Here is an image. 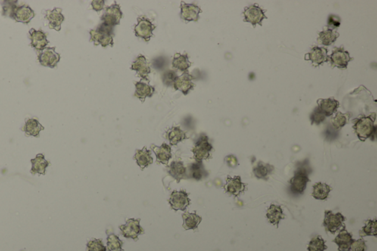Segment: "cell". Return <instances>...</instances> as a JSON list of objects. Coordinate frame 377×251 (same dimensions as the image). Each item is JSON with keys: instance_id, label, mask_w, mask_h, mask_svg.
<instances>
[{"instance_id": "cell-1", "label": "cell", "mask_w": 377, "mask_h": 251, "mask_svg": "<svg viewBox=\"0 0 377 251\" xmlns=\"http://www.w3.org/2000/svg\"><path fill=\"white\" fill-rule=\"evenodd\" d=\"M2 14L10 17L18 23L28 24L35 17V12L32 8L23 2L19 1H4L1 2Z\"/></svg>"}, {"instance_id": "cell-2", "label": "cell", "mask_w": 377, "mask_h": 251, "mask_svg": "<svg viewBox=\"0 0 377 251\" xmlns=\"http://www.w3.org/2000/svg\"><path fill=\"white\" fill-rule=\"evenodd\" d=\"M375 118L376 114H373L372 115L361 117L356 120L353 127L360 140L365 141L375 133Z\"/></svg>"}, {"instance_id": "cell-3", "label": "cell", "mask_w": 377, "mask_h": 251, "mask_svg": "<svg viewBox=\"0 0 377 251\" xmlns=\"http://www.w3.org/2000/svg\"><path fill=\"white\" fill-rule=\"evenodd\" d=\"M113 27L102 23L96 30L90 31L91 41H92L95 45H100L103 47L108 45L112 46L113 45Z\"/></svg>"}, {"instance_id": "cell-4", "label": "cell", "mask_w": 377, "mask_h": 251, "mask_svg": "<svg viewBox=\"0 0 377 251\" xmlns=\"http://www.w3.org/2000/svg\"><path fill=\"white\" fill-rule=\"evenodd\" d=\"M309 181L307 167L305 166L298 167L295 173L294 176L290 180V190L295 195H301L304 192Z\"/></svg>"}, {"instance_id": "cell-5", "label": "cell", "mask_w": 377, "mask_h": 251, "mask_svg": "<svg viewBox=\"0 0 377 251\" xmlns=\"http://www.w3.org/2000/svg\"><path fill=\"white\" fill-rule=\"evenodd\" d=\"M212 149L213 148H212V145L209 143L208 136L202 134L197 139V142H196L191 151L194 154V158L196 161H202L203 160L207 159L209 158Z\"/></svg>"}, {"instance_id": "cell-6", "label": "cell", "mask_w": 377, "mask_h": 251, "mask_svg": "<svg viewBox=\"0 0 377 251\" xmlns=\"http://www.w3.org/2000/svg\"><path fill=\"white\" fill-rule=\"evenodd\" d=\"M344 216L341 213H333L331 211H325L323 226L326 231L335 233L342 227H345Z\"/></svg>"}, {"instance_id": "cell-7", "label": "cell", "mask_w": 377, "mask_h": 251, "mask_svg": "<svg viewBox=\"0 0 377 251\" xmlns=\"http://www.w3.org/2000/svg\"><path fill=\"white\" fill-rule=\"evenodd\" d=\"M121 233L127 239L136 241L139 235L144 233V230L140 226V219H128L125 225L119 226Z\"/></svg>"}, {"instance_id": "cell-8", "label": "cell", "mask_w": 377, "mask_h": 251, "mask_svg": "<svg viewBox=\"0 0 377 251\" xmlns=\"http://www.w3.org/2000/svg\"><path fill=\"white\" fill-rule=\"evenodd\" d=\"M37 55L40 64L50 68H54L60 59V55L55 52V48H46L37 51Z\"/></svg>"}, {"instance_id": "cell-9", "label": "cell", "mask_w": 377, "mask_h": 251, "mask_svg": "<svg viewBox=\"0 0 377 251\" xmlns=\"http://www.w3.org/2000/svg\"><path fill=\"white\" fill-rule=\"evenodd\" d=\"M191 202V200L188 198V194L186 191H173L171 194L169 202L171 208L175 211L181 210L184 211Z\"/></svg>"}, {"instance_id": "cell-10", "label": "cell", "mask_w": 377, "mask_h": 251, "mask_svg": "<svg viewBox=\"0 0 377 251\" xmlns=\"http://www.w3.org/2000/svg\"><path fill=\"white\" fill-rule=\"evenodd\" d=\"M122 17V13L121 11L120 6L117 4H113L111 6L106 8L101 20L104 24L113 27L116 25L119 24Z\"/></svg>"}, {"instance_id": "cell-11", "label": "cell", "mask_w": 377, "mask_h": 251, "mask_svg": "<svg viewBox=\"0 0 377 251\" xmlns=\"http://www.w3.org/2000/svg\"><path fill=\"white\" fill-rule=\"evenodd\" d=\"M243 14L244 15V21L251 23L253 27L256 24L262 25V20L266 18L263 10L261 9L257 4L245 8Z\"/></svg>"}, {"instance_id": "cell-12", "label": "cell", "mask_w": 377, "mask_h": 251, "mask_svg": "<svg viewBox=\"0 0 377 251\" xmlns=\"http://www.w3.org/2000/svg\"><path fill=\"white\" fill-rule=\"evenodd\" d=\"M331 66L332 67H338L340 69L347 68L348 64L349 61H351L349 53L345 51L343 48H337L333 50L332 54L330 56Z\"/></svg>"}, {"instance_id": "cell-13", "label": "cell", "mask_w": 377, "mask_h": 251, "mask_svg": "<svg viewBox=\"0 0 377 251\" xmlns=\"http://www.w3.org/2000/svg\"><path fill=\"white\" fill-rule=\"evenodd\" d=\"M29 37L30 39V46L36 50V51H41L47 48L49 44V41L47 39V33H44L41 30H35L32 28L29 31Z\"/></svg>"}, {"instance_id": "cell-14", "label": "cell", "mask_w": 377, "mask_h": 251, "mask_svg": "<svg viewBox=\"0 0 377 251\" xmlns=\"http://www.w3.org/2000/svg\"><path fill=\"white\" fill-rule=\"evenodd\" d=\"M155 28L156 27L147 19L141 17L138 19V24L135 26V35L146 41H149L153 36V31Z\"/></svg>"}, {"instance_id": "cell-15", "label": "cell", "mask_w": 377, "mask_h": 251, "mask_svg": "<svg viewBox=\"0 0 377 251\" xmlns=\"http://www.w3.org/2000/svg\"><path fill=\"white\" fill-rule=\"evenodd\" d=\"M61 12L62 10L57 8L44 11L45 19L49 22L48 26L50 29H54L56 31H60L61 29V24L64 21V17Z\"/></svg>"}, {"instance_id": "cell-16", "label": "cell", "mask_w": 377, "mask_h": 251, "mask_svg": "<svg viewBox=\"0 0 377 251\" xmlns=\"http://www.w3.org/2000/svg\"><path fill=\"white\" fill-rule=\"evenodd\" d=\"M245 183H242L240 176L234 177H228L225 185V192L234 196L238 197L245 189Z\"/></svg>"}, {"instance_id": "cell-17", "label": "cell", "mask_w": 377, "mask_h": 251, "mask_svg": "<svg viewBox=\"0 0 377 251\" xmlns=\"http://www.w3.org/2000/svg\"><path fill=\"white\" fill-rule=\"evenodd\" d=\"M181 19L187 22H197L199 14L202 12L200 8L194 4H187L182 2L181 5Z\"/></svg>"}, {"instance_id": "cell-18", "label": "cell", "mask_w": 377, "mask_h": 251, "mask_svg": "<svg viewBox=\"0 0 377 251\" xmlns=\"http://www.w3.org/2000/svg\"><path fill=\"white\" fill-rule=\"evenodd\" d=\"M193 78L194 77L188 73H184L182 75L177 77L173 84L174 88L175 90L182 92L184 95H187L194 88V84L191 82Z\"/></svg>"}, {"instance_id": "cell-19", "label": "cell", "mask_w": 377, "mask_h": 251, "mask_svg": "<svg viewBox=\"0 0 377 251\" xmlns=\"http://www.w3.org/2000/svg\"><path fill=\"white\" fill-rule=\"evenodd\" d=\"M327 52H328L326 49L315 47L309 53L306 54L305 59L312 61V64L315 66L320 65L328 61V57L327 55Z\"/></svg>"}, {"instance_id": "cell-20", "label": "cell", "mask_w": 377, "mask_h": 251, "mask_svg": "<svg viewBox=\"0 0 377 251\" xmlns=\"http://www.w3.org/2000/svg\"><path fill=\"white\" fill-rule=\"evenodd\" d=\"M131 70H135L137 75L139 77L147 80V76L151 72L148 63L147 62V60L143 55H139L136 60L133 63Z\"/></svg>"}, {"instance_id": "cell-21", "label": "cell", "mask_w": 377, "mask_h": 251, "mask_svg": "<svg viewBox=\"0 0 377 251\" xmlns=\"http://www.w3.org/2000/svg\"><path fill=\"white\" fill-rule=\"evenodd\" d=\"M22 130L26 133L27 136H34V137H38L40 132L44 130V126H41V123L38 121V120L35 118L27 119L25 120V126L22 127Z\"/></svg>"}, {"instance_id": "cell-22", "label": "cell", "mask_w": 377, "mask_h": 251, "mask_svg": "<svg viewBox=\"0 0 377 251\" xmlns=\"http://www.w3.org/2000/svg\"><path fill=\"white\" fill-rule=\"evenodd\" d=\"M354 239L352 238L351 234L346 229L340 230L337 237L334 239V243L338 245L339 251H349L350 245Z\"/></svg>"}, {"instance_id": "cell-23", "label": "cell", "mask_w": 377, "mask_h": 251, "mask_svg": "<svg viewBox=\"0 0 377 251\" xmlns=\"http://www.w3.org/2000/svg\"><path fill=\"white\" fill-rule=\"evenodd\" d=\"M318 108L322 111L325 117L332 115L339 107L338 101L336 100L334 98L318 100Z\"/></svg>"}, {"instance_id": "cell-24", "label": "cell", "mask_w": 377, "mask_h": 251, "mask_svg": "<svg viewBox=\"0 0 377 251\" xmlns=\"http://www.w3.org/2000/svg\"><path fill=\"white\" fill-rule=\"evenodd\" d=\"M152 150L156 155V159L159 163L166 164L172 157L171 154V148L167 144L163 143L162 146H155L152 145Z\"/></svg>"}, {"instance_id": "cell-25", "label": "cell", "mask_w": 377, "mask_h": 251, "mask_svg": "<svg viewBox=\"0 0 377 251\" xmlns=\"http://www.w3.org/2000/svg\"><path fill=\"white\" fill-rule=\"evenodd\" d=\"M32 168L31 174L45 175L46 169L50 165V161H47L43 154H38L33 159L31 160Z\"/></svg>"}, {"instance_id": "cell-26", "label": "cell", "mask_w": 377, "mask_h": 251, "mask_svg": "<svg viewBox=\"0 0 377 251\" xmlns=\"http://www.w3.org/2000/svg\"><path fill=\"white\" fill-rule=\"evenodd\" d=\"M169 174L177 180L180 182L181 179L186 178L187 177V168L184 167V163L181 161H173L171 163L168 170Z\"/></svg>"}, {"instance_id": "cell-27", "label": "cell", "mask_w": 377, "mask_h": 251, "mask_svg": "<svg viewBox=\"0 0 377 251\" xmlns=\"http://www.w3.org/2000/svg\"><path fill=\"white\" fill-rule=\"evenodd\" d=\"M182 217L184 220L183 227L185 230H195L202 221V217L197 215L196 212L184 213L182 214Z\"/></svg>"}, {"instance_id": "cell-28", "label": "cell", "mask_w": 377, "mask_h": 251, "mask_svg": "<svg viewBox=\"0 0 377 251\" xmlns=\"http://www.w3.org/2000/svg\"><path fill=\"white\" fill-rule=\"evenodd\" d=\"M134 159L136 161L137 164L141 167V169L145 168L153 162V157L151 156V151L146 148L136 151L134 155Z\"/></svg>"}, {"instance_id": "cell-29", "label": "cell", "mask_w": 377, "mask_h": 251, "mask_svg": "<svg viewBox=\"0 0 377 251\" xmlns=\"http://www.w3.org/2000/svg\"><path fill=\"white\" fill-rule=\"evenodd\" d=\"M267 218L269 223L273 226H278L279 222L284 218V213L282 208L280 205H271L267 211Z\"/></svg>"}, {"instance_id": "cell-30", "label": "cell", "mask_w": 377, "mask_h": 251, "mask_svg": "<svg viewBox=\"0 0 377 251\" xmlns=\"http://www.w3.org/2000/svg\"><path fill=\"white\" fill-rule=\"evenodd\" d=\"M188 177H191L194 180H201L207 176V172L205 170L202 161H196L188 167Z\"/></svg>"}, {"instance_id": "cell-31", "label": "cell", "mask_w": 377, "mask_h": 251, "mask_svg": "<svg viewBox=\"0 0 377 251\" xmlns=\"http://www.w3.org/2000/svg\"><path fill=\"white\" fill-rule=\"evenodd\" d=\"M274 167L269 164H265L263 162L258 163L257 165L253 168V172L254 176L258 179L268 180L269 176L273 172Z\"/></svg>"}, {"instance_id": "cell-32", "label": "cell", "mask_w": 377, "mask_h": 251, "mask_svg": "<svg viewBox=\"0 0 377 251\" xmlns=\"http://www.w3.org/2000/svg\"><path fill=\"white\" fill-rule=\"evenodd\" d=\"M331 191V188L328 184L319 182L314 185L312 195L315 199L325 201L328 198V194Z\"/></svg>"}, {"instance_id": "cell-33", "label": "cell", "mask_w": 377, "mask_h": 251, "mask_svg": "<svg viewBox=\"0 0 377 251\" xmlns=\"http://www.w3.org/2000/svg\"><path fill=\"white\" fill-rule=\"evenodd\" d=\"M135 92L134 96L136 97L138 99L144 100L147 97H151L154 93V88L153 86H149L143 82H135Z\"/></svg>"}, {"instance_id": "cell-34", "label": "cell", "mask_w": 377, "mask_h": 251, "mask_svg": "<svg viewBox=\"0 0 377 251\" xmlns=\"http://www.w3.org/2000/svg\"><path fill=\"white\" fill-rule=\"evenodd\" d=\"M166 138L171 145H177L180 142L185 139L187 136L185 132L181 130L179 127H174L166 132Z\"/></svg>"}, {"instance_id": "cell-35", "label": "cell", "mask_w": 377, "mask_h": 251, "mask_svg": "<svg viewBox=\"0 0 377 251\" xmlns=\"http://www.w3.org/2000/svg\"><path fill=\"white\" fill-rule=\"evenodd\" d=\"M338 37V33L334 32L329 29H326V30L319 33L318 41L321 45L328 46V45H332Z\"/></svg>"}, {"instance_id": "cell-36", "label": "cell", "mask_w": 377, "mask_h": 251, "mask_svg": "<svg viewBox=\"0 0 377 251\" xmlns=\"http://www.w3.org/2000/svg\"><path fill=\"white\" fill-rule=\"evenodd\" d=\"M191 66V63L188 61L187 55H181L179 53L175 54L172 61V67L173 68L178 69L180 71L184 72Z\"/></svg>"}, {"instance_id": "cell-37", "label": "cell", "mask_w": 377, "mask_h": 251, "mask_svg": "<svg viewBox=\"0 0 377 251\" xmlns=\"http://www.w3.org/2000/svg\"><path fill=\"white\" fill-rule=\"evenodd\" d=\"M108 249L109 251H123L122 245L123 242L120 240L119 236L113 233H110L107 237Z\"/></svg>"}, {"instance_id": "cell-38", "label": "cell", "mask_w": 377, "mask_h": 251, "mask_svg": "<svg viewBox=\"0 0 377 251\" xmlns=\"http://www.w3.org/2000/svg\"><path fill=\"white\" fill-rule=\"evenodd\" d=\"M361 236H377V220H369L365 223V226L359 231Z\"/></svg>"}, {"instance_id": "cell-39", "label": "cell", "mask_w": 377, "mask_h": 251, "mask_svg": "<svg viewBox=\"0 0 377 251\" xmlns=\"http://www.w3.org/2000/svg\"><path fill=\"white\" fill-rule=\"evenodd\" d=\"M325 241L321 236H316L312 238L308 245L309 251H325L327 246L325 245Z\"/></svg>"}, {"instance_id": "cell-40", "label": "cell", "mask_w": 377, "mask_h": 251, "mask_svg": "<svg viewBox=\"0 0 377 251\" xmlns=\"http://www.w3.org/2000/svg\"><path fill=\"white\" fill-rule=\"evenodd\" d=\"M349 121V117L347 114H342L338 112L335 117L332 119V125L335 129H340L343 127Z\"/></svg>"}, {"instance_id": "cell-41", "label": "cell", "mask_w": 377, "mask_h": 251, "mask_svg": "<svg viewBox=\"0 0 377 251\" xmlns=\"http://www.w3.org/2000/svg\"><path fill=\"white\" fill-rule=\"evenodd\" d=\"M87 251H107L102 239H94L87 243Z\"/></svg>"}, {"instance_id": "cell-42", "label": "cell", "mask_w": 377, "mask_h": 251, "mask_svg": "<svg viewBox=\"0 0 377 251\" xmlns=\"http://www.w3.org/2000/svg\"><path fill=\"white\" fill-rule=\"evenodd\" d=\"M178 77V76L177 75V73L175 72L172 71V70H168L166 73H163V83L168 86L173 85Z\"/></svg>"}, {"instance_id": "cell-43", "label": "cell", "mask_w": 377, "mask_h": 251, "mask_svg": "<svg viewBox=\"0 0 377 251\" xmlns=\"http://www.w3.org/2000/svg\"><path fill=\"white\" fill-rule=\"evenodd\" d=\"M325 116L323 114L322 111L319 109V108H316L315 111L312 113L311 115V121H312V124L319 125L320 123H322L325 120Z\"/></svg>"}, {"instance_id": "cell-44", "label": "cell", "mask_w": 377, "mask_h": 251, "mask_svg": "<svg viewBox=\"0 0 377 251\" xmlns=\"http://www.w3.org/2000/svg\"><path fill=\"white\" fill-rule=\"evenodd\" d=\"M367 249L366 244L363 239L353 240L350 245L349 251H365Z\"/></svg>"}, {"instance_id": "cell-45", "label": "cell", "mask_w": 377, "mask_h": 251, "mask_svg": "<svg viewBox=\"0 0 377 251\" xmlns=\"http://www.w3.org/2000/svg\"><path fill=\"white\" fill-rule=\"evenodd\" d=\"M340 25V19L337 16L331 15L328 17V26L329 30H333Z\"/></svg>"}, {"instance_id": "cell-46", "label": "cell", "mask_w": 377, "mask_h": 251, "mask_svg": "<svg viewBox=\"0 0 377 251\" xmlns=\"http://www.w3.org/2000/svg\"><path fill=\"white\" fill-rule=\"evenodd\" d=\"M153 65L156 70H162L166 65V61L163 57H159L153 61Z\"/></svg>"}, {"instance_id": "cell-47", "label": "cell", "mask_w": 377, "mask_h": 251, "mask_svg": "<svg viewBox=\"0 0 377 251\" xmlns=\"http://www.w3.org/2000/svg\"><path fill=\"white\" fill-rule=\"evenodd\" d=\"M104 1H93L91 5L94 11H100L104 8Z\"/></svg>"}, {"instance_id": "cell-48", "label": "cell", "mask_w": 377, "mask_h": 251, "mask_svg": "<svg viewBox=\"0 0 377 251\" xmlns=\"http://www.w3.org/2000/svg\"><path fill=\"white\" fill-rule=\"evenodd\" d=\"M226 161L231 167H235L237 165V159L234 155H228L226 158Z\"/></svg>"}]
</instances>
